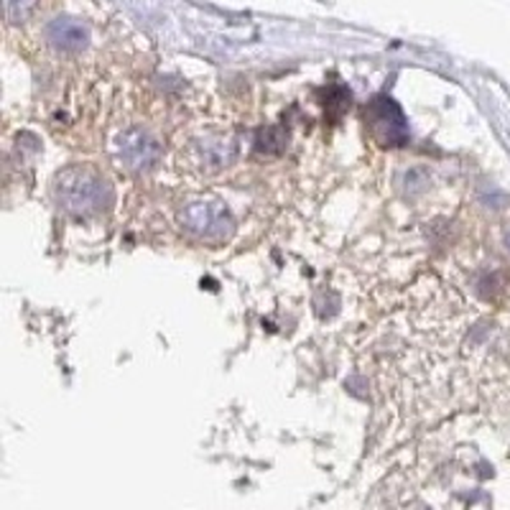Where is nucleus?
I'll return each mask as SVG.
<instances>
[{
  "label": "nucleus",
  "mask_w": 510,
  "mask_h": 510,
  "mask_svg": "<svg viewBox=\"0 0 510 510\" xmlns=\"http://www.w3.org/2000/svg\"><path fill=\"white\" fill-rule=\"evenodd\" d=\"M505 248L510 250V233H508V235H505Z\"/></svg>",
  "instance_id": "obj_7"
},
{
  "label": "nucleus",
  "mask_w": 510,
  "mask_h": 510,
  "mask_svg": "<svg viewBox=\"0 0 510 510\" xmlns=\"http://www.w3.org/2000/svg\"><path fill=\"white\" fill-rule=\"evenodd\" d=\"M120 156H123L125 163H130L133 169H149L156 163L159 159V146L151 141L146 133H141V130H133V133H128L123 138V143H120Z\"/></svg>",
  "instance_id": "obj_5"
},
{
  "label": "nucleus",
  "mask_w": 510,
  "mask_h": 510,
  "mask_svg": "<svg viewBox=\"0 0 510 510\" xmlns=\"http://www.w3.org/2000/svg\"><path fill=\"white\" fill-rule=\"evenodd\" d=\"M182 223L187 224L192 233L204 237H223L230 230V217L224 207L212 204V202L189 204L187 210L182 212Z\"/></svg>",
  "instance_id": "obj_3"
},
{
  "label": "nucleus",
  "mask_w": 510,
  "mask_h": 510,
  "mask_svg": "<svg viewBox=\"0 0 510 510\" xmlns=\"http://www.w3.org/2000/svg\"><path fill=\"white\" fill-rule=\"evenodd\" d=\"M57 200L69 214L88 217L108 204V187L100 176L88 169H72L57 184Z\"/></svg>",
  "instance_id": "obj_1"
},
{
  "label": "nucleus",
  "mask_w": 510,
  "mask_h": 510,
  "mask_svg": "<svg viewBox=\"0 0 510 510\" xmlns=\"http://www.w3.org/2000/svg\"><path fill=\"white\" fill-rule=\"evenodd\" d=\"M47 38L51 47L62 51H82L88 47L89 31L75 18H57L47 28Z\"/></svg>",
  "instance_id": "obj_4"
},
{
  "label": "nucleus",
  "mask_w": 510,
  "mask_h": 510,
  "mask_svg": "<svg viewBox=\"0 0 510 510\" xmlns=\"http://www.w3.org/2000/svg\"><path fill=\"white\" fill-rule=\"evenodd\" d=\"M365 123L370 125L373 136L383 143V146H401L406 136H409V125L403 112L393 100L388 98H375L368 110H365Z\"/></svg>",
  "instance_id": "obj_2"
},
{
  "label": "nucleus",
  "mask_w": 510,
  "mask_h": 510,
  "mask_svg": "<svg viewBox=\"0 0 510 510\" xmlns=\"http://www.w3.org/2000/svg\"><path fill=\"white\" fill-rule=\"evenodd\" d=\"M3 5H5V18H8V24H24L28 21L34 11H36L38 0H3Z\"/></svg>",
  "instance_id": "obj_6"
}]
</instances>
